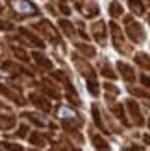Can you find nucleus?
<instances>
[{"label": "nucleus", "mask_w": 150, "mask_h": 151, "mask_svg": "<svg viewBox=\"0 0 150 151\" xmlns=\"http://www.w3.org/2000/svg\"><path fill=\"white\" fill-rule=\"evenodd\" d=\"M126 32H128V35L132 37V41H135V42L143 41V32H141V26L135 24L130 17L126 19Z\"/></svg>", "instance_id": "nucleus-1"}, {"label": "nucleus", "mask_w": 150, "mask_h": 151, "mask_svg": "<svg viewBox=\"0 0 150 151\" xmlns=\"http://www.w3.org/2000/svg\"><path fill=\"white\" fill-rule=\"evenodd\" d=\"M111 32H113V44H115V48L121 52V54H126L128 50L122 46V35H121V29H119V26H117V24H111Z\"/></svg>", "instance_id": "nucleus-2"}, {"label": "nucleus", "mask_w": 150, "mask_h": 151, "mask_svg": "<svg viewBox=\"0 0 150 151\" xmlns=\"http://www.w3.org/2000/svg\"><path fill=\"white\" fill-rule=\"evenodd\" d=\"M74 63L78 65V68H80V72L85 76L87 79H93V76H95V70L91 68V66H89L87 63H84V61H80V57L78 55H74Z\"/></svg>", "instance_id": "nucleus-3"}, {"label": "nucleus", "mask_w": 150, "mask_h": 151, "mask_svg": "<svg viewBox=\"0 0 150 151\" xmlns=\"http://www.w3.org/2000/svg\"><path fill=\"white\" fill-rule=\"evenodd\" d=\"M126 105H128V109H130V112H132L133 120H135V124H137V125H143V116H141V112H139L137 103L133 101V100H130V101H126Z\"/></svg>", "instance_id": "nucleus-4"}, {"label": "nucleus", "mask_w": 150, "mask_h": 151, "mask_svg": "<svg viewBox=\"0 0 150 151\" xmlns=\"http://www.w3.org/2000/svg\"><path fill=\"white\" fill-rule=\"evenodd\" d=\"M17 9L20 13H24V15H35L37 13V9L33 7V4L28 2V0H20V2L17 4Z\"/></svg>", "instance_id": "nucleus-5"}, {"label": "nucleus", "mask_w": 150, "mask_h": 151, "mask_svg": "<svg viewBox=\"0 0 150 151\" xmlns=\"http://www.w3.org/2000/svg\"><path fill=\"white\" fill-rule=\"evenodd\" d=\"M117 66H119V70L122 72V76H124V79H126V81H133V79H135V74H133L132 66L124 65V63H119Z\"/></svg>", "instance_id": "nucleus-6"}, {"label": "nucleus", "mask_w": 150, "mask_h": 151, "mask_svg": "<svg viewBox=\"0 0 150 151\" xmlns=\"http://www.w3.org/2000/svg\"><path fill=\"white\" fill-rule=\"evenodd\" d=\"M30 100H32V101H33L39 109H43V111H50V103L44 100V98L37 96V94H32V96H30Z\"/></svg>", "instance_id": "nucleus-7"}, {"label": "nucleus", "mask_w": 150, "mask_h": 151, "mask_svg": "<svg viewBox=\"0 0 150 151\" xmlns=\"http://www.w3.org/2000/svg\"><path fill=\"white\" fill-rule=\"evenodd\" d=\"M93 33H95L96 39H98V42H104V41H106V32H104V24H102V22H96V24H93Z\"/></svg>", "instance_id": "nucleus-8"}, {"label": "nucleus", "mask_w": 150, "mask_h": 151, "mask_svg": "<svg viewBox=\"0 0 150 151\" xmlns=\"http://www.w3.org/2000/svg\"><path fill=\"white\" fill-rule=\"evenodd\" d=\"M39 28L43 29L44 33H48V35H50V37H52V39H54V41H58V33H56V29L52 28V26L48 24L47 20H41V24H39Z\"/></svg>", "instance_id": "nucleus-9"}, {"label": "nucleus", "mask_w": 150, "mask_h": 151, "mask_svg": "<svg viewBox=\"0 0 150 151\" xmlns=\"http://www.w3.org/2000/svg\"><path fill=\"white\" fill-rule=\"evenodd\" d=\"M93 144L96 149H100V151H106L108 149V142L104 140L102 137H98V134H93Z\"/></svg>", "instance_id": "nucleus-10"}, {"label": "nucleus", "mask_w": 150, "mask_h": 151, "mask_svg": "<svg viewBox=\"0 0 150 151\" xmlns=\"http://www.w3.org/2000/svg\"><path fill=\"white\" fill-rule=\"evenodd\" d=\"M15 125V118L13 116H0V129H11Z\"/></svg>", "instance_id": "nucleus-11"}, {"label": "nucleus", "mask_w": 150, "mask_h": 151, "mask_svg": "<svg viewBox=\"0 0 150 151\" xmlns=\"http://www.w3.org/2000/svg\"><path fill=\"white\" fill-rule=\"evenodd\" d=\"M130 7L133 9V13H137V15H143L145 13V6L141 0H130Z\"/></svg>", "instance_id": "nucleus-12"}, {"label": "nucleus", "mask_w": 150, "mask_h": 151, "mask_svg": "<svg viewBox=\"0 0 150 151\" xmlns=\"http://www.w3.org/2000/svg\"><path fill=\"white\" fill-rule=\"evenodd\" d=\"M30 142H32L33 146L41 147V146H44V142H47V140H44V137H43V134H37V133H33L32 137H30Z\"/></svg>", "instance_id": "nucleus-13"}, {"label": "nucleus", "mask_w": 150, "mask_h": 151, "mask_svg": "<svg viewBox=\"0 0 150 151\" xmlns=\"http://www.w3.org/2000/svg\"><path fill=\"white\" fill-rule=\"evenodd\" d=\"M20 33H22V35H26V37H28V39H30V41H32V44H37V46H41V48L44 46V44H43V41H39V39H37V37H35V35H32V33H30V32H28V29H20Z\"/></svg>", "instance_id": "nucleus-14"}, {"label": "nucleus", "mask_w": 150, "mask_h": 151, "mask_svg": "<svg viewBox=\"0 0 150 151\" xmlns=\"http://www.w3.org/2000/svg\"><path fill=\"white\" fill-rule=\"evenodd\" d=\"M33 57H35V61L39 63L41 66H44V68H52V63L48 61V59H44L41 54H37V52H35V54H33Z\"/></svg>", "instance_id": "nucleus-15"}, {"label": "nucleus", "mask_w": 150, "mask_h": 151, "mask_svg": "<svg viewBox=\"0 0 150 151\" xmlns=\"http://www.w3.org/2000/svg\"><path fill=\"white\" fill-rule=\"evenodd\" d=\"M111 109H113V112H115L119 118H121V122H122V124L128 125V120H126V116H124V112H122V107H121V105H113Z\"/></svg>", "instance_id": "nucleus-16"}, {"label": "nucleus", "mask_w": 150, "mask_h": 151, "mask_svg": "<svg viewBox=\"0 0 150 151\" xmlns=\"http://www.w3.org/2000/svg\"><path fill=\"white\" fill-rule=\"evenodd\" d=\"M93 116H95L96 125H98L102 131H106V127H104V124H102V118H100V112H98V109H96V107H93Z\"/></svg>", "instance_id": "nucleus-17"}, {"label": "nucleus", "mask_w": 150, "mask_h": 151, "mask_svg": "<svg viewBox=\"0 0 150 151\" xmlns=\"http://www.w3.org/2000/svg\"><path fill=\"white\" fill-rule=\"evenodd\" d=\"M109 13L113 15V17H119V15L122 13V9H121V4H119V2H113V4L109 6Z\"/></svg>", "instance_id": "nucleus-18"}, {"label": "nucleus", "mask_w": 150, "mask_h": 151, "mask_svg": "<svg viewBox=\"0 0 150 151\" xmlns=\"http://www.w3.org/2000/svg\"><path fill=\"white\" fill-rule=\"evenodd\" d=\"M59 26L63 28V32H65V33H69V35H74V28H72V24H71V22H67V20H61V22H59Z\"/></svg>", "instance_id": "nucleus-19"}, {"label": "nucleus", "mask_w": 150, "mask_h": 151, "mask_svg": "<svg viewBox=\"0 0 150 151\" xmlns=\"http://www.w3.org/2000/svg\"><path fill=\"white\" fill-rule=\"evenodd\" d=\"M87 85H89V92H91V94H98V83H95L93 79H89L87 81Z\"/></svg>", "instance_id": "nucleus-20"}, {"label": "nucleus", "mask_w": 150, "mask_h": 151, "mask_svg": "<svg viewBox=\"0 0 150 151\" xmlns=\"http://www.w3.org/2000/svg\"><path fill=\"white\" fill-rule=\"evenodd\" d=\"M13 52H15V55H17L19 59H22V61H28V55H26V52H24V50H20V48L15 46V48H13Z\"/></svg>", "instance_id": "nucleus-21"}, {"label": "nucleus", "mask_w": 150, "mask_h": 151, "mask_svg": "<svg viewBox=\"0 0 150 151\" xmlns=\"http://www.w3.org/2000/svg\"><path fill=\"white\" fill-rule=\"evenodd\" d=\"M78 48H80L82 52H84L85 55H89V57H91V55H95V50H93L91 46H82V44H78Z\"/></svg>", "instance_id": "nucleus-22"}, {"label": "nucleus", "mask_w": 150, "mask_h": 151, "mask_svg": "<svg viewBox=\"0 0 150 151\" xmlns=\"http://www.w3.org/2000/svg\"><path fill=\"white\" fill-rule=\"evenodd\" d=\"M135 61H137L139 65L143 63V66H145V68H148V59H146V55H145V54H143V55H137V57H135Z\"/></svg>", "instance_id": "nucleus-23"}, {"label": "nucleus", "mask_w": 150, "mask_h": 151, "mask_svg": "<svg viewBox=\"0 0 150 151\" xmlns=\"http://www.w3.org/2000/svg\"><path fill=\"white\" fill-rule=\"evenodd\" d=\"M4 147H7L9 151H24L20 146H15V144H7V142H4Z\"/></svg>", "instance_id": "nucleus-24"}, {"label": "nucleus", "mask_w": 150, "mask_h": 151, "mask_svg": "<svg viewBox=\"0 0 150 151\" xmlns=\"http://www.w3.org/2000/svg\"><path fill=\"white\" fill-rule=\"evenodd\" d=\"M26 118H30V120H32V122H33V124H37V125H39V127H43V125H44V124H43V122H41V120H39V118H37V116H35V114H26Z\"/></svg>", "instance_id": "nucleus-25"}, {"label": "nucleus", "mask_w": 150, "mask_h": 151, "mask_svg": "<svg viewBox=\"0 0 150 151\" xmlns=\"http://www.w3.org/2000/svg\"><path fill=\"white\" fill-rule=\"evenodd\" d=\"M102 74L106 76V78H111V79H115V74H113V70H109V68H102Z\"/></svg>", "instance_id": "nucleus-26"}, {"label": "nucleus", "mask_w": 150, "mask_h": 151, "mask_svg": "<svg viewBox=\"0 0 150 151\" xmlns=\"http://www.w3.org/2000/svg\"><path fill=\"white\" fill-rule=\"evenodd\" d=\"M132 92H133V94H137V96H143V98H148V94H146V90H139V88H132Z\"/></svg>", "instance_id": "nucleus-27"}, {"label": "nucleus", "mask_w": 150, "mask_h": 151, "mask_svg": "<svg viewBox=\"0 0 150 151\" xmlns=\"http://www.w3.org/2000/svg\"><path fill=\"white\" fill-rule=\"evenodd\" d=\"M26 134H28V127L22 125L20 129H19V133H17V137H26Z\"/></svg>", "instance_id": "nucleus-28"}, {"label": "nucleus", "mask_w": 150, "mask_h": 151, "mask_svg": "<svg viewBox=\"0 0 150 151\" xmlns=\"http://www.w3.org/2000/svg\"><path fill=\"white\" fill-rule=\"evenodd\" d=\"M0 29H11V24H9V22H2V20H0Z\"/></svg>", "instance_id": "nucleus-29"}, {"label": "nucleus", "mask_w": 150, "mask_h": 151, "mask_svg": "<svg viewBox=\"0 0 150 151\" xmlns=\"http://www.w3.org/2000/svg\"><path fill=\"white\" fill-rule=\"evenodd\" d=\"M143 85L148 87V78H146V76H143Z\"/></svg>", "instance_id": "nucleus-30"}, {"label": "nucleus", "mask_w": 150, "mask_h": 151, "mask_svg": "<svg viewBox=\"0 0 150 151\" xmlns=\"http://www.w3.org/2000/svg\"><path fill=\"white\" fill-rule=\"evenodd\" d=\"M32 151H35V149H32Z\"/></svg>", "instance_id": "nucleus-31"}]
</instances>
